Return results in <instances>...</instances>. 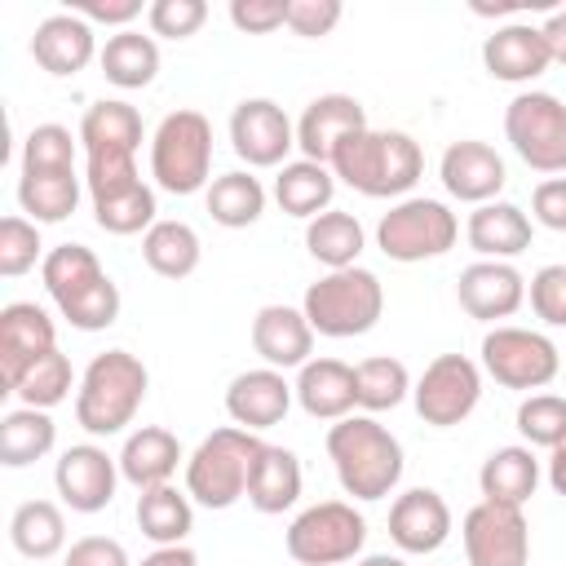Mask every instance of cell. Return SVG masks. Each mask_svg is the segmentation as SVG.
Here are the masks:
<instances>
[{"mask_svg":"<svg viewBox=\"0 0 566 566\" xmlns=\"http://www.w3.org/2000/svg\"><path fill=\"white\" fill-rule=\"evenodd\" d=\"M327 168H332V177H340L349 190H358L367 199H394L420 181L424 155H420V142L411 133L363 128L336 146Z\"/></svg>","mask_w":566,"mask_h":566,"instance_id":"obj_1","label":"cell"},{"mask_svg":"<svg viewBox=\"0 0 566 566\" xmlns=\"http://www.w3.org/2000/svg\"><path fill=\"white\" fill-rule=\"evenodd\" d=\"M327 460L354 500H385L402 482V442L371 416H345L327 429Z\"/></svg>","mask_w":566,"mask_h":566,"instance_id":"obj_2","label":"cell"},{"mask_svg":"<svg viewBox=\"0 0 566 566\" xmlns=\"http://www.w3.org/2000/svg\"><path fill=\"white\" fill-rule=\"evenodd\" d=\"M44 292L75 332H102L119 318V287L84 243H57L40 261Z\"/></svg>","mask_w":566,"mask_h":566,"instance_id":"obj_3","label":"cell"},{"mask_svg":"<svg viewBox=\"0 0 566 566\" xmlns=\"http://www.w3.org/2000/svg\"><path fill=\"white\" fill-rule=\"evenodd\" d=\"M146 389H150V371L137 354L128 349L93 354L75 389V424L93 438H111L133 424V416L146 402Z\"/></svg>","mask_w":566,"mask_h":566,"instance_id":"obj_4","label":"cell"},{"mask_svg":"<svg viewBox=\"0 0 566 566\" xmlns=\"http://www.w3.org/2000/svg\"><path fill=\"white\" fill-rule=\"evenodd\" d=\"M314 336H332V340H345V336H363L380 323L385 314V287L371 270L363 265H349V270H327L318 283L305 287V301H301Z\"/></svg>","mask_w":566,"mask_h":566,"instance_id":"obj_5","label":"cell"},{"mask_svg":"<svg viewBox=\"0 0 566 566\" xmlns=\"http://www.w3.org/2000/svg\"><path fill=\"white\" fill-rule=\"evenodd\" d=\"M261 438L239 429V424H226V429H212L195 455L186 460V495L203 509H230L248 495V478H252V464L261 455Z\"/></svg>","mask_w":566,"mask_h":566,"instance_id":"obj_6","label":"cell"},{"mask_svg":"<svg viewBox=\"0 0 566 566\" xmlns=\"http://www.w3.org/2000/svg\"><path fill=\"white\" fill-rule=\"evenodd\" d=\"M150 177L168 195L212 186V124L199 111H172L150 137Z\"/></svg>","mask_w":566,"mask_h":566,"instance_id":"obj_7","label":"cell"},{"mask_svg":"<svg viewBox=\"0 0 566 566\" xmlns=\"http://www.w3.org/2000/svg\"><path fill=\"white\" fill-rule=\"evenodd\" d=\"M455 239H460L455 212H451L442 199H424V195L398 199V203L380 217V226H376V248H380L389 261H402V265L442 256V252L455 248Z\"/></svg>","mask_w":566,"mask_h":566,"instance_id":"obj_8","label":"cell"},{"mask_svg":"<svg viewBox=\"0 0 566 566\" xmlns=\"http://www.w3.org/2000/svg\"><path fill=\"white\" fill-rule=\"evenodd\" d=\"M283 544H287V557L301 566H340V562H354L363 553L367 522L354 504L323 500V504H310L305 513L292 517Z\"/></svg>","mask_w":566,"mask_h":566,"instance_id":"obj_9","label":"cell"},{"mask_svg":"<svg viewBox=\"0 0 566 566\" xmlns=\"http://www.w3.org/2000/svg\"><path fill=\"white\" fill-rule=\"evenodd\" d=\"M504 137L517 159L535 172H566V102L553 93H517L504 106Z\"/></svg>","mask_w":566,"mask_h":566,"instance_id":"obj_10","label":"cell"},{"mask_svg":"<svg viewBox=\"0 0 566 566\" xmlns=\"http://www.w3.org/2000/svg\"><path fill=\"white\" fill-rule=\"evenodd\" d=\"M482 371L504 389H544L562 371V349L531 327H491L482 336Z\"/></svg>","mask_w":566,"mask_h":566,"instance_id":"obj_11","label":"cell"},{"mask_svg":"<svg viewBox=\"0 0 566 566\" xmlns=\"http://www.w3.org/2000/svg\"><path fill=\"white\" fill-rule=\"evenodd\" d=\"M416 398V416L433 429H451L460 420H469V411L482 398V367L464 354H438L420 380L411 385Z\"/></svg>","mask_w":566,"mask_h":566,"instance_id":"obj_12","label":"cell"},{"mask_svg":"<svg viewBox=\"0 0 566 566\" xmlns=\"http://www.w3.org/2000/svg\"><path fill=\"white\" fill-rule=\"evenodd\" d=\"M469 566H526L531 562V526L522 509L509 504H473L460 522Z\"/></svg>","mask_w":566,"mask_h":566,"instance_id":"obj_13","label":"cell"},{"mask_svg":"<svg viewBox=\"0 0 566 566\" xmlns=\"http://www.w3.org/2000/svg\"><path fill=\"white\" fill-rule=\"evenodd\" d=\"M230 146L248 168H283L296 146V124L270 97H243L230 111Z\"/></svg>","mask_w":566,"mask_h":566,"instance_id":"obj_14","label":"cell"},{"mask_svg":"<svg viewBox=\"0 0 566 566\" xmlns=\"http://www.w3.org/2000/svg\"><path fill=\"white\" fill-rule=\"evenodd\" d=\"M115 482H119V460H111L93 442L66 447L53 464V486L71 513H102L115 500Z\"/></svg>","mask_w":566,"mask_h":566,"instance_id":"obj_15","label":"cell"},{"mask_svg":"<svg viewBox=\"0 0 566 566\" xmlns=\"http://www.w3.org/2000/svg\"><path fill=\"white\" fill-rule=\"evenodd\" d=\"M49 349H57V327L35 301H13L0 310V380L4 394L27 376L31 363H40Z\"/></svg>","mask_w":566,"mask_h":566,"instance_id":"obj_16","label":"cell"},{"mask_svg":"<svg viewBox=\"0 0 566 566\" xmlns=\"http://www.w3.org/2000/svg\"><path fill=\"white\" fill-rule=\"evenodd\" d=\"M363 128H371V124H367V111H363L358 97H349V93H323V97H314V102L301 111V119H296L301 159L332 164L336 146H340L345 137L363 133Z\"/></svg>","mask_w":566,"mask_h":566,"instance_id":"obj_17","label":"cell"},{"mask_svg":"<svg viewBox=\"0 0 566 566\" xmlns=\"http://www.w3.org/2000/svg\"><path fill=\"white\" fill-rule=\"evenodd\" d=\"M438 177H442V186H447L451 199H460V203H478V208L491 203V199L504 190V181H509L504 159L495 155V146L473 142V137L451 142V146L442 150V159H438Z\"/></svg>","mask_w":566,"mask_h":566,"instance_id":"obj_18","label":"cell"},{"mask_svg":"<svg viewBox=\"0 0 566 566\" xmlns=\"http://www.w3.org/2000/svg\"><path fill=\"white\" fill-rule=\"evenodd\" d=\"M455 296H460V310L478 323H495V318H509L522 310L526 301V279L517 274V265L509 261H473L460 270V283H455Z\"/></svg>","mask_w":566,"mask_h":566,"instance_id":"obj_19","label":"cell"},{"mask_svg":"<svg viewBox=\"0 0 566 566\" xmlns=\"http://www.w3.org/2000/svg\"><path fill=\"white\" fill-rule=\"evenodd\" d=\"M292 385L283 380V371L274 367H252V371H239L226 389V411L239 429L248 433H261V429H274L283 424L287 407H292Z\"/></svg>","mask_w":566,"mask_h":566,"instance_id":"obj_20","label":"cell"},{"mask_svg":"<svg viewBox=\"0 0 566 566\" xmlns=\"http://www.w3.org/2000/svg\"><path fill=\"white\" fill-rule=\"evenodd\" d=\"M451 535V509L433 486H411L389 504V539L402 553H438Z\"/></svg>","mask_w":566,"mask_h":566,"instance_id":"obj_21","label":"cell"},{"mask_svg":"<svg viewBox=\"0 0 566 566\" xmlns=\"http://www.w3.org/2000/svg\"><path fill=\"white\" fill-rule=\"evenodd\" d=\"M31 57L49 71V75H80L97 53V35L93 22H84L80 13H49L35 35H31Z\"/></svg>","mask_w":566,"mask_h":566,"instance_id":"obj_22","label":"cell"},{"mask_svg":"<svg viewBox=\"0 0 566 566\" xmlns=\"http://www.w3.org/2000/svg\"><path fill=\"white\" fill-rule=\"evenodd\" d=\"M548 44L544 31L531 22H504L482 40V66L504 84H526L548 71Z\"/></svg>","mask_w":566,"mask_h":566,"instance_id":"obj_23","label":"cell"},{"mask_svg":"<svg viewBox=\"0 0 566 566\" xmlns=\"http://www.w3.org/2000/svg\"><path fill=\"white\" fill-rule=\"evenodd\" d=\"M252 349L265 358V367L287 371V367H305L314 354V327L305 318V310L292 305H261L252 318Z\"/></svg>","mask_w":566,"mask_h":566,"instance_id":"obj_24","label":"cell"},{"mask_svg":"<svg viewBox=\"0 0 566 566\" xmlns=\"http://www.w3.org/2000/svg\"><path fill=\"white\" fill-rule=\"evenodd\" d=\"M292 389H296V402L305 407V416H314V420H345L358 407L354 367H345L340 358H310Z\"/></svg>","mask_w":566,"mask_h":566,"instance_id":"obj_25","label":"cell"},{"mask_svg":"<svg viewBox=\"0 0 566 566\" xmlns=\"http://www.w3.org/2000/svg\"><path fill=\"white\" fill-rule=\"evenodd\" d=\"M469 248L482 256V261H509L517 252L531 248V217L517 208V203H504V199H491L482 208L469 212Z\"/></svg>","mask_w":566,"mask_h":566,"instance_id":"obj_26","label":"cell"},{"mask_svg":"<svg viewBox=\"0 0 566 566\" xmlns=\"http://www.w3.org/2000/svg\"><path fill=\"white\" fill-rule=\"evenodd\" d=\"M181 464V442L177 433H168L164 424H142L124 438V451H119V478H128L137 491H150V486H164L172 482Z\"/></svg>","mask_w":566,"mask_h":566,"instance_id":"obj_27","label":"cell"},{"mask_svg":"<svg viewBox=\"0 0 566 566\" xmlns=\"http://www.w3.org/2000/svg\"><path fill=\"white\" fill-rule=\"evenodd\" d=\"M80 146L84 155H137L142 146V115L137 106L119 97H102L80 119Z\"/></svg>","mask_w":566,"mask_h":566,"instance_id":"obj_28","label":"cell"},{"mask_svg":"<svg viewBox=\"0 0 566 566\" xmlns=\"http://www.w3.org/2000/svg\"><path fill=\"white\" fill-rule=\"evenodd\" d=\"M478 486L482 500L522 509L539 486V460L531 455V447H495L478 469Z\"/></svg>","mask_w":566,"mask_h":566,"instance_id":"obj_29","label":"cell"},{"mask_svg":"<svg viewBox=\"0 0 566 566\" xmlns=\"http://www.w3.org/2000/svg\"><path fill=\"white\" fill-rule=\"evenodd\" d=\"M296 500H301V460L287 447L265 442L248 478V504L256 513H283Z\"/></svg>","mask_w":566,"mask_h":566,"instance_id":"obj_30","label":"cell"},{"mask_svg":"<svg viewBox=\"0 0 566 566\" xmlns=\"http://www.w3.org/2000/svg\"><path fill=\"white\" fill-rule=\"evenodd\" d=\"M332 195H336V177L327 164H314V159H292L279 168L274 177V199L287 217H301V221H314L318 212L332 208Z\"/></svg>","mask_w":566,"mask_h":566,"instance_id":"obj_31","label":"cell"},{"mask_svg":"<svg viewBox=\"0 0 566 566\" xmlns=\"http://www.w3.org/2000/svg\"><path fill=\"white\" fill-rule=\"evenodd\" d=\"M195 526V509H190V495L177 491L172 482L164 486H150L137 495V531L155 544V548H168V544H186Z\"/></svg>","mask_w":566,"mask_h":566,"instance_id":"obj_32","label":"cell"},{"mask_svg":"<svg viewBox=\"0 0 566 566\" xmlns=\"http://www.w3.org/2000/svg\"><path fill=\"white\" fill-rule=\"evenodd\" d=\"M57 442V424L49 411L40 407H18L0 416V464L9 469H27L35 460H44Z\"/></svg>","mask_w":566,"mask_h":566,"instance_id":"obj_33","label":"cell"},{"mask_svg":"<svg viewBox=\"0 0 566 566\" xmlns=\"http://www.w3.org/2000/svg\"><path fill=\"white\" fill-rule=\"evenodd\" d=\"M9 539L22 557L31 562H49L66 548V517L53 500H27L13 509L9 517Z\"/></svg>","mask_w":566,"mask_h":566,"instance_id":"obj_34","label":"cell"},{"mask_svg":"<svg viewBox=\"0 0 566 566\" xmlns=\"http://www.w3.org/2000/svg\"><path fill=\"white\" fill-rule=\"evenodd\" d=\"M305 248L327 270H349V265H358V252L367 248V234H363L354 212L327 208L314 221H305Z\"/></svg>","mask_w":566,"mask_h":566,"instance_id":"obj_35","label":"cell"},{"mask_svg":"<svg viewBox=\"0 0 566 566\" xmlns=\"http://www.w3.org/2000/svg\"><path fill=\"white\" fill-rule=\"evenodd\" d=\"M199 234L195 226L186 221H155L146 234H142V261L159 274V279H186L199 270Z\"/></svg>","mask_w":566,"mask_h":566,"instance_id":"obj_36","label":"cell"},{"mask_svg":"<svg viewBox=\"0 0 566 566\" xmlns=\"http://www.w3.org/2000/svg\"><path fill=\"white\" fill-rule=\"evenodd\" d=\"M102 75L115 84V88H146L159 71V44L142 31H115L106 44H102Z\"/></svg>","mask_w":566,"mask_h":566,"instance_id":"obj_37","label":"cell"},{"mask_svg":"<svg viewBox=\"0 0 566 566\" xmlns=\"http://www.w3.org/2000/svg\"><path fill=\"white\" fill-rule=\"evenodd\" d=\"M18 203L35 226H57L80 203V172H22L18 177Z\"/></svg>","mask_w":566,"mask_h":566,"instance_id":"obj_38","label":"cell"},{"mask_svg":"<svg viewBox=\"0 0 566 566\" xmlns=\"http://www.w3.org/2000/svg\"><path fill=\"white\" fill-rule=\"evenodd\" d=\"M203 199H208L212 221L226 226V230H243V226L261 221V212H265V186H261V177H252L243 168L212 177V186H208Z\"/></svg>","mask_w":566,"mask_h":566,"instance_id":"obj_39","label":"cell"},{"mask_svg":"<svg viewBox=\"0 0 566 566\" xmlns=\"http://www.w3.org/2000/svg\"><path fill=\"white\" fill-rule=\"evenodd\" d=\"M354 385H358V407L363 411H389L411 394V376H407L402 358H389V354L363 358L354 367Z\"/></svg>","mask_w":566,"mask_h":566,"instance_id":"obj_40","label":"cell"},{"mask_svg":"<svg viewBox=\"0 0 566 566\" xmlns=\"http://www.w3.org/2000/svg\"><path fill=\"white\" fill-rule=\"evenodd\" d=\"M93 221L106 234H142L155 226V190L146 181H137L128 190L102 195V199H93Z\"/></svg>","mask_w":566,"mask_h":566,"instance_id":"obj_41","label":"cell"},{"mask_svg":"<svg viewBox=\"0 0 566 566\" xmlns=\"http://www.w3.org/2000/svg\"><path fill=\"white\" fill-rule=\"evenodd\" d=\"M71 389H75V371H71V358H66L62 349H49V354H44L40 363H31L27 376L13 385V394L22 398V407H40V411L66 402Z\"/></svg>","mask_w":566,"mask_h":566,"instance_id":"obj_42","label":"cell"},{"mask_svg":"<svg viewBox=\"0 0 566 566\" xmlns=\"http://www.w3.org/2000/svg\"><path fill=\"white\" fill-rule=\"evenodd\" d=\"M75 137L62 124H35L22 142V172H71Z\"/></svg>","mask_w":566,"mask_h":566,"instance_id":"obj_43","label":"cell"},{"mask_svg":"<svg viewBox=\"0 0 566 566\" xmlns=\"http://www.w3.org/2000/svg\"><path fill=\"white\" fill-rule=\"evenodd\" d=\"M517 433L531 447H557L566 438V398L562 394H531L517 407Z\"/></svg>","mask_w":566,"mask_h":566,"instance_id":"obj_44","label":"cell"},{"mask_svg":"<svg viewBox=\"0 0 566 566\" xmlns=\"http://www.w3.org/2000/svg\"><path fill=\"white\" fill-rule=\"evenodd\" d=\"M40 226L31 221V217H4L0 221V274L4 279H18V274H27V270H35V261H44L40 256Z\"/></svg>","mask_w":566,"mask_h":566,"instance_id":"obj_45","label":"cell"},{"mask_svg":"<svg viewBox=\"0 0 566 566\" xmlns=\"http://www.w3.org/2000/svg\"><path fill=\"white\" fill-rule=\"evenodd\" d=\"M146 22L164 40H190L208 22V4L203 0H155L146 9Z\"/></svg>","mask_w":566,"mask_h":566,"instance_id":"obj_46","label":"cell"},{"mask_svg":"<svg viewBox=\"0 0 566 566\" xmlns=\"http://www.w3.org/2000/svg\"><path fill=\"white\" fill-rule=\"evenodd\" d=\"M531 310L548 327H566V265H544L531 274Z\"/></svg>","mask_w":566,"mask_h":566,"instance_id":"obj_47","label":"cell"},{"mask_svg":"<svg viewBox=\"0 0 566 566\" xmlns=\"http://www.w3.org/2000/svg\"><path fill=\"white\" fill-rule=\"evenodd\" d=\"M340 0H287V27L305 40H323L332 35V27L340 22Z\"/></svg>","mask_w":566,"mask_h":566,"instance_id":"obj_48","label":"cell"},{"mask_svg":"<svg viewBox=\"0 0 566 566\" xmlns=\"http://www.w3.org/2000/svg\"><path fill=\"white\" fill-rule=\"evenodd\" d=\"M230 22L248 35H270L287 27V0H230Z\"/></svg>","mask_w":566,"mask_h":566,"instance_id":"obj_49","label":"cell"},{"mask_svg":"<svg viewBox=\"0 0 566 566\" xmlns=\"http://www.w3.org/2000/svg\"><path fill=\"white\" fill-rule=\"evenodd\" d=\"M531 212L544 230L566 234V177H544L531 195Z\"/></svg>","mask_w":566,"mask_h":566,"instance_id":"obj_50","label":"cell"},{"mask_svg":"<svg viewBox=\"0 0 566 566\" xmlns=\"http://www.w3.org/2000/svg\"><path fill=\"white\" fill-rule=\"evenodd\" d=\"M62 566H128V553L111 535H84V539H75L66 548V562Z\"/></svg>","mask_w":566,"mask_h":566,"instance_id":"obj_51","label":"cell"},{"mask_svg":"<svg viewBox=\"0 0 566 566\" xmlns=\"http://www.w3.org/2000/svg\"><path fill=\"white\" fill-rule=\"evenodd\" d=\"M71 13H80L84 22H106V27H124L142 13V0H75Z\"/></svg>","mask_w":566,"mask_h":566,"instance_id":"obj_52","label":"cell"},{"mask_svg":"<svg viewBox=\"0 0 566 566\" xmlns=\"http://www.w3.org/2000/svg\"><path fill=\"white\" fill-rule=\"evenodd\" d=\"M539 31H544V44H548V57L566 66V9H557Z\"/></svg>","mask_w":566,"mask_h":566,"instance_id":"obj_53","label":"cell"},{"mask_svg":"<svg viewBox=\"0 0 566 566\" xmlns=\"http://www.w3.org/2000/svg\"><path fill=\"white\" fill-rule=\"evenodd\" d=\"M142 566H199V557L186 544H168V548H155L150 557H142Z\"/></svg>","mask_w":566,"mask_h":566,"instance_id":"obj_54","label":"cell"},{"mask_svg":"<svg viewBox=\"0 0 566 566\" xmlns=\"http://www.w3.org/2000/svg\"><path fill=\"white\" fill-rule=\"evenodd\" d=\"M548 486H553V491L566 500V438H562V442L548 451Z\"/></svg>","mask_w":566,"mask_h":566,"instance_id":"obj_55","label":"cell"},{"mask_svg":"<svg viewBox=\"0 0 566 566\" xmlns=\"http://www.w3.org/2000/svg\"><path fill=\"white\" fill-rule=\"evenodd\" d=\"M354 566H407V562L394 557V553H371V557H363V562H354Z\"/></svg>","mask_w":566,"mask_h":566,"instance_id":"obj_56","label":"cell"}]
</instances>
